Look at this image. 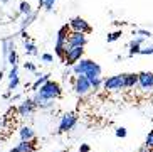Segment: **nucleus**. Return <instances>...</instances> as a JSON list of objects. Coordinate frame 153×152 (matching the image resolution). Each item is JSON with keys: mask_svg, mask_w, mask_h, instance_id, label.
<instances>
[{"mask_svg": "<svg viewBox=\"0 0 153 152\" xmlns=\"http://www.w3.org/2000/svg\"><path fill=\"white\" fill-rule=\"evenodd\" d=\"M71 71L76 76H86L91 83V88L93 91H98V90L103 88V78H101V66L98 63H94L93 59H86L81 58L77 63L72 64Z\"/></svg>", "mask_w": 153, "mask_h": 152, "instance_id": "1", "label": "nucleus"}, {"mask_svg": "<svg viewBox=\"0 0 153 152\" xmlns=\"http://www.w3.org/2000/svg\"><path fill=\"white\" fill-rule=\"evenodd\" d=\"M36 93H39L41 96H44V98H47V100H57L59 96L62 95V88H61V85H59L57 81L49 80V81H45Z\"/></svg>", "mask_w": 153, "mask_h": 152, "instance_id": "2", "label": "nucleus"}, {"mask_svg": "<svg viewBox=\"0 0 153 152\" xmlns=\"http://www.w3.org/2000/svg\"><path fill=\"white\" fill-rule=\"evenodd\" d=\"M103 90L106 91H120L125 90V76L123 74H114L103 80Z\"/></svg>", "mask_w": 153, "mask_h": 152, "instance_id": "3", "label": "nucleus"}, {"mask_svg": "<svg viewBox=\"0 0 153 152\" xmlns=\"http://www.w3.org/2000/svg\"><path fill=\"white\" fill-rule=\"evenodd\" d=\"M72 88H74V93L79 95V96H86L88 93L93 91L91 88V83L86 76H76L74 81H72Z\"/></svg>", "mask_w": 153, "mask_h": 152, "instance_id": "4", "label": "nucleus"}, {"mask_svg": "<svg viewBox=\"0 0 153 152\" xmlns=\"http://www.w3.org/2000/svg\"><path fill=\"white\" fill-rule=\"evenodd\" d=\"M77 123V115L72 112H68L64 113L62 117H61V120H59V134H66V132H69V130H72L74 127H76Z\"/></svg>", "mask_w": 153, "mask_h": 152, "instance_id": "5", "label": "nucleus"}, {"mask_svg": "<svg viewBox=\"0 0 153 152\" xmlns=\"http://www.w3.org/2000/svg\"><path fill=\"white\" fill-rule=\"evenodd\" d=\"M82 54H84V47H68L66 53H64L62 63L66 66H72L74 63H77L82 58Z\"/></svg>", "mask_w": 153, "mask_h": 152, "instance_id": "6", "label": "nucleus"}, {"mask_svg": "<svg viewBox=\"0 0 153 152\" xmlns=\"http://www.w3.org/2000/svg\"><path fill=\"white\" fill-rule=\"evenodd\" d=\"M69 26V29L71 31H74V32H82V34H89L93 29H91V26H89V22L88 20H84L82 17H74L71 20V22L68 24Z\"/></svg>", "mask_w": 153, "mask_h": 152, "instance_id": "7", "label": "nucleus"}, {"mask_svg": "<svg viewBox=\"0 0 153 152\" xmlns=\"http://www.w3.org/2000/svg\"><path fill=\"white\" fill-rule=\"evenodd\" d=\"M88 44V37L82 32L71 31L68 36V47H84Z\"/></svg>", "mask_w": 153, "mask_h": 152, "instance_id": "8", "label": "nucleus"}, {"mask_svg": "<svg viewBox=\"0 0 153 152\" xmlns=\"http://www.w3.org/2000/svg\"><path fill=\"white\" fill-rule=\"evenodd\" d=\"M34 110H36V105H34L32 98L22 100V102L19 103V107H17V113H19L20 118H27V117H30L32 113H34Z\"/></svg>", "mask_w": 153, "mask_h": 152, "instance_id": "9", "label": "nucleus"}, {"mask_svg": "<svg viewBox=\"0 0 153 152\" xmlns=\"http://www.w3.org/2000/svg\"><path fill=\"white\" fill-rule=\"evenodd\" d=\"M138 86L143 90V91L153 90V73H150V71L138 73Z\"/></svg>", "mask_w": 153, "mask_h": 152, "instance_id": "10", "label": "nucleus"}, {"mask_svg": "<svg viewBox=\"0 0 153 152\" xmlns=\"http://www.w3.org/2000/svg\"><path fill=\"white\" fill-rule=\"evenodd\" d=\"M32 102H34L36 108H41V110H51V108L54 107V100H47L44 96H41L39 93H34Z\"/></svg>", "mask_w": 153, "mask_h": 152, "instance_id": "11", "label": "nucleus"}, {"mask_svg": "<svg viewBox=\"0 0 153 152\" xmlns=\"http://www.w3.org/2000/svg\"><path fill=\"white\" fill-rule=\"evenodd\" d=\"M19 135H20V140H25V142H32V140L36 139V132H34V129H32L30 125L20 127Z\"/></svg>", "mask_w": 153, "mask_h": 152, "instance_id": "12", "label": "nucleus"}, {"mask_svg": "<svg viewBox=\"0 0 153 152\" xmlns=\"http://www.w3.org/2000/svg\"><path fill=\"white\" fill-rule=\"evenodd\" d=\"M36 147L32 142H25V140H20V144H17L15 147L10 149V152H34Z\"/></svg>", "mask_w": 153, "mask_h": 152, "instance_id": "13", "label": "nucleus"}, {"mask_svg": "<svg viewBox=\"0 0 153 152\" xmlns=\"http://www.w3.org/2000/svg\"><path fill=\"white\" fill-rule=\"evenodd\" d=\"M125 88H135L138 85V73H125Z\"/></svg>", "mask_w": 153, "mask_h": 152, "instance_id": "14", "label": "nucleus"}, {"mask_svg": "<svg viewBox=\"0 0 153 152\" xmlns=\"http://www.w3.org/2000/svg\"><path fill=\"white\" fill-rule=\"evenodd\" d=\"M36 17H37V12H30L29 15H24V19H22V22H20V32L22 31H25L29 26H30L34 20H36Z\"/></svg>", "mask_w": 153, "mask_h": 152, "instance_id": "15", "label": "nucleus"}, {"mask_svg": "<svg viewBox=\"0 0 153 152\" xmlns=\"http://www.w3.org/2000/svg\"><path fill=\"white\" fill-rule=\"evenodd\" d=\"M49 80H51V74H49V73H47V74H41L36 81H34V85H32V90H34V91H37V90L41 88V86L44 85L45 81H49Z\"/></svg>", "mask_w": 153, "mask_h": 152, "instance_id": "16", "label": "nucleus"}, {"mask_svg": "<svg viewBox=\"0 0 153 152\" xmlns=\"http://www.w3.org/2000/svg\"><path fill=\"white\" fill-rule=\"evenodd\" d=\"M5 59H7V63H9L10 66H17V64H19V54H17V51H15V49L10 51Z\"/></svg>", "mask_w": 153, "mask_h": 152, "instance_id": "17", "label": "nucleus"}, {"mask_svg": "<svg viewBox=\"0 0 153 152\" xmlns=\"http://www.w3.org/2000/svg\"><path fill=\"white\" fill-rule=\"evenodd\" d=\"M24 47H25V54H32V56H37V54H39L36 44H32L30 41H25V42H24Z\"/></svg>", "mask_w": 153, "mask_h": 152, "instance_id": "18", "label": "nucleus"}, {"mask_svg": "<svg viewBox=\"0 0 153 152\" xmlns=\"http://www.w3.org/2000/svg\"><path fill=\"white\" fill-rule=\"evenodd\" d=\"M19 12L22 14V15H29V14L34 12V10H32V7H30V4H29V2L22 0V2H20V7H19Z\"/></svg>", "mask_w": 153, "mask_h": 152, "instance_id": "19", "label": "nucleus"}, {"mask_svg": "<svg viewBox=\"0 0 153 152\" xmlns=\"http://www.w3.org/2000/svg\"><path fill=\"white\" fill-rule=\"evenodd\" d=\"M128 46H130V54H128L130 58H131V56H135V54H140V49H141V46L136 44L135 41H130V44H128Z\"/></svg>", "mask_w": 153, "mask_h": 152, "instance_id": "20", "label": "nucleus"}, {"mask_svg": "<svg viewBox=\"0 0 153 152\" xmlns=\"http://www.w3.org/2000/svg\"><path fill=\"white\" fill-rule=\"evenodd\" d=\"M19 83H20V80H19V76H15V78H12V80H9V91L10 93H14V90H17Z\"/></svg>", "mask_w": 153, "mask_h": 152, "instance_id": "21", "label": "nucleus"}, {"mask_svg": "<svg viewBox=\"0 0 153 152\" xmlns=\"http://www.w3.org/2000/svg\"><path fill=\"white\" fill-rule=\"evenodd\" d=\"M121 36H123V32H121V31H114V32H109L106 39H108V42H114V41H118Z\"/></svg>", "mask_w": 153, "mask_h": 152, "instance_id": "22", "label": "nucleus"}, {"mask_svg": "<svg viewBox=\"0 0 153 152\" xmlns=\"http://www.w3.org/2000/svg\"><path fill=\"white\" fill-rule=\"evenodd\" d=\"M57 2V0H44V4H42V7L45 9V12H52V9H54V4Z\"/></svg>", "mask_w": 153, "mask_h": 152, "instance_id": "23", "label": "nucleus"}, {"mask_svg": "<svg viewBox=\"0 0 153 152\" xmlns=\"http://www.w3.org/2000/svg\"><path fill=\"white\" fill-rule=\"evenodd\" d=\"M143 145H146L148 149H153V130H150L148 135L145 137V144Z\"/></svg>", "mask_w": 153, "mask_h": 152, "instance_id": "24", "label": "nucleus"}, {"mask_svg": "<svg viewBox=\"0 0 153 152\" xmlns=\"http://www.w3.org/2000/svg\"><path fill=\"white\" fill-rule=\"evenodd\" d=\"M114 134H116V137H120V139H125L126 137V129L125 127H116V130H114Z\"/></svg>", "mask_w": 153, "mask_h": 152, "instance_id": "25", "label": "nucleus"}, {"mask_svg": "<svg viewBox=\"0 0 153 152\" xmlns=\"http://www.w3.org/2000/svg\"><path fill=\"white\" fill-rule=\"evenodd\" d=\"M15 76H19V64H17V66H12V68H10L9 76H7V78H9V80H12V78H15Z\"/></svg>", "mask_w": 153, "mask_h": 152, "instance_id": "26", "label": "nucleus"}, {"mask_svg": "<svg viewBox=\"0 0 153 152\" xmlns=\"http://www.w3.org/2000/svg\"><path fill=\"white\" fill-rule=\"evenodd\" d=\"M140 54H143V56H148V54H153V46H145L140 49Z\"/></svg>", "mask_w": 153, "mask_h": 152, "instance_id": "27", "label": "nucleus"}, {"mask_svg": "<svg viewBox=\"0 0 153 152\" xmlns=\"http://www.w3.org/2000/svg\"><path fill=\"white\" fill-rule=\"evenodd\" d=\"M136 34H138V36H143V37H146V39H148V37H152V32L150 31H145V29H136Z\"/></svg>", "mask_w": 153, "mask_h": 152, "instance_id": "28", "label": "nucleus"}, {"mask_svg": "<svg viewBox=\"0 0 153 152\" xmlns=\"http://www.w3.org/2000/svg\"><path fill=\"white\" fill-rule=\"evenodd\" d=\"M41 59L44 61V63H52V61H54V56L49 54V53H45V54H42V56H41Z\"/></svg>", "mask_w": 153, "mask_h": 152, "instance_id": "29", "label": "nucleus"}, {"mask_svg": "<svg viewBox=\"0 0 153 152\" xmlns=\"http://www.w3.org/2000/svg\"><path fill=\"white\" fill-rule=\"evenodd\" d=\"M24 68H25L27 71H36V69H37L36 64H32V63H25V64H24Z\"/></svg>", "mask_w": 153, "mask_h": 152, "instance_id": "30", "label": "nucleus"}, {"mask_svg": "<svg viewBox=\"0 0 153 152\" xmlns=\"http://www.w3.org/2000/svg\"><path fill=\"white\" fill-rule=\"evenodd\" d=\"M89 150H91V147L88 144H81V145H79V152H89Z\"/></svg>", "mask_w": 153, "mask_h": 152, "instance_id": "31", "label": "nucleus"}, {"mask_svg": "<svg viewBox=\"0 0 153 152\" xmlns=\"http://www.w3.org/2000/svg\"><path fill=\"white\" fill-rule=\"evenodd\" d=\"M145 39H146V37H143V36H136V37H135V39H133V41H135L136 44H140V46H141V44H143V42H145Z\"/></svg>", "mask_w": 153, "mask_h": 152, "instance_id": "32", "label": "nucleus"}, {"mask_svg": "<svg viewBox=\"0 0 153 152\" xmlns=\"http://www.w3.org/2000/svg\"><path fill=\"white\" fill-rule=\"evenodd\" d=\"M148 150H150V149L146 147V145H141V147H140V150H138V152H148Z\"/></svg>", "mask_w": 153, "mask_h": 152, "instance_id": "33", "label": "nucleus"}, {"mask_svg": "<svg viewBox=\"0 0 153 152\" xmlns=\"http://www.w3.org/2000/svg\"><path fill=\"white\" fill-rule=\"evenodd\" d=\"M37 2H39V9H41V7H42V4H44V0H37Z\"/></svg>", "mask_w": 153, "mask_h": 152, "instance_id": "34", "label": "nucleus"}, {"mask_svg": "<svg viewBox=\"0 0 153 152\" xmlns=\"http://www.w3.org/2000/svg\"><path fill=\"white\" fill-rule=\"evenodd\" d=\"M0 2H2V4H9L10 0H0Z\"/></svg>", "mask_w": 153, "mask_h": 152, "instance_id": "35", "label": "nucleus"}, {"mask_svg": "<svg viewBox=\"0 0 153 152\" xmlns=\"http://www.w3.org/2000/svg\"><path fill=\"white\" fill-rule=\"evenodd\" d=\"M2 78H4V71H0V81H2Z\"/></svg>", "mask_w": 153, "mask_h": 152, "instance_id": "36", "label": "nucleus"}, {"mask_svg": "<svg viewBox=\"0 0 153 152\" xmlns=\"http://www.w3.org/2000/svg\"><path fill=\"white\" fill-rule=\"evenodd\" d=\"M2 125H4V120H2V118H0V129H2Z\"/></svg>", "mask_w": 153, "mask_h": 152, "instance_id": "37", "label": "nucleus"}, {"mask_svg": "<svg viewBox=\"0 0 153 152\" xmlns=\"http://www.w3.org/2000/svg\"><path fill=\"white\" fill-rule=\"evenodd\" d=\"M148 152H153V149H150V150H148Z\"/></svg>", "mask_w": 153, "mask_h": 152, "instance_id": "38", "label": "nucleus"}]
</instances>
